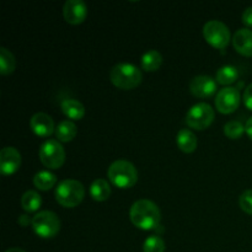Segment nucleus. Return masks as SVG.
<instances>
[{"instance_id":"f257e3e1","label":"nucleus","mask_w":252,"mask_h":252,"mask_svg":"<svg viewBox=\"0 0 252 252\" xmlns=\"http://www.w3.org/2000/svg\"><path fill=\"white\" fill-rule=\"evenodd\" d=\"M130 221L142 230H152L160 223L161 213L157 204L150 199H138L129 209Z\"/></svg>"},{"instance_id":"f03ea898","label":"nucleus","mask_w":252,"mask_h":252,"mask_svg":"<svg viewBox=\"0 0 252 252\" xmlns=\"http://www.w3.org/2000/svg\"><path fill=\"white\" fill-rule=\"evenodd\" d=\"M110 79L113 85L122 90H132L142 83L143 74L132 63H118L111 69Z\"/></svg>"},{"instance_id":"7ed1b4c3","label":"nucleus","mask_w":252,"mask_h":252,"mask_svg":"<svg viewBox=\"0 0 252 252\" xmlns=\"http://www.w3.org/2000/svg\"><path fill=\"white\" fill-rule=\"evenodd\" d=\"M85 197V189L78 180L66 179L59 182L56 189V199L65 208L79 206Z\"/></svg>"},{"instance_id":"20e7f679","label":"nucleus","mask_w":252,"mask_h":252,"mask_svg":"<svg viewBox=\"0 0 252 252\" xmlns=\"http://www.w3.org/2000/svg\"><path fill=\"white\" fill-rule=\"evenodd\" d=\"M107 176L112 185L120 189H129L138 180V172L134 165L127 160H116L110 165Z\"/></svg>"},{"instance_id":"39448f33","label":"nucleus","mask_w":252,"mask_h":252,"mask_svg":"<svg viewBox=\"0 0 252 252\" xmlns=\"http://www.w3.org/2000/svg\"><path fill=\"white\" fill-rule=\"evenodd\" d=\"M31 225L37 235L43 239H51L58 234L61 220L54 212L42 211L32 218Z\"/></svg>"},{"instance_id":"423d86ee","label":"nucleus","mask_w":252,"mask_h":252,"mask_svg":"<svg viewBox=\"0 0 252 252\" xmlns=\"http://www.w3.org/2000/svg\"><path fill=\"white\" fill-rule=\"evenodd\" d=\"M39 160L48 169H59L65 161V150L56 139H47L39 147Z\"/></svg>"},{"instance_id":"0eeeda50","label":"nucleus","mask_w":252,"mask_h":252,"mask_svg":"<svg viewBox=\"0 0 252 252\" xmlns=\"http://www.w3.org/2000/svg\"><path fill=\"white\" fill-rule=\"evenodd\" d=\"M204 39L214 48L223 49L230 41V31L224 22L219 20H209L203 26Z\"/></svg>"},{"instance_id":"6e6552de","label":"nucleus","mask_w":252,"mask_h":252,"mask_svg":"<svg viewBox=\"0 0 252 252\" xmlns=\"http://www.w3.org/2000/svg\"><path fill=\"white\" fill-rule=\"evenodd\" d=\"M214 121V110L206 102H198L192 106L186 115V123L194 129H206Z\"/></svg>"},{"instance_id":"1a4fd4ad","label":"nucleus","mask_w":252,"mask_h":252,"mask_svg":"<svg viewBox=\"0 0 252 252\" xmlns=\"http://www.w3.org/2000/svg\"><path fill=\"white\" fill-rule=\"evenodd\" d=\"M240 91L238 88L233 86H225L220 89L217 94L216 97V107L219 112L221 113H233L234 111L238 110L240 105Z\"/></svg>"},{"instance_id":"9d476101","label":"nucleus","mask_w":252,"mask_h":252,"mask_svg":"<svg viewBox=\"0 0 252 252\" xmlns=\"http://www.w3.org/2000/svg\"><path fill=\"white\" fill-rule=\"evenodd\" d=\"M189 91L196 97H211L217 91V81L209 75H197L189 83Z\"/></svg>"},{"instance_id":"9b49d317","label":"nucleus","mask_w":252,"mask_h":252,"mask_svg":"<svg viewBox=\"0 0 252 252\" xmlns=\"http://www.w3.org/2000/svg\"><path fill=\"white\" fill-rule=\"evenodd\" d=\"M88 6L83 0H66L63 6V16L66 22L79 25L86 19Z\"/></svg>"},{"instance_id":"f8f14e48","label":"nucleus","mask_w":252,"mask_h":252,"mask_svg":"<svg viewBox=\"0 0 252 252\" xmlns=\"http://www.w3.org/2000/svg\"><path fill=\"white\" fill-rule=\"evenodd\" d=\"M21 165V154L14 147H5L0 152V170L4 175H11Z\"/></svg>"},{"instance_id":"ddd939ff","label":"nucleus","mask_w":252,"mask_h":252,"mask_svg":"<svg viewBox=\"0 0 252 252\" xmlns=\"http://www.w3.org/2000/svg\"><path fill=\"white\" fill-rule=\"evenodd\" d=\"M30 127L38 137H49L56 130L52 117L44 112L34 113L30 121Z\"/></svg>"},{"instance_id":"4468645a","label":"nucleus","mask_w":252,"mask_h":252,"mask_svg":"<svg viewBox=\"0 0 252 252\" xmlns=\"http://www.w3.org/2000/svg\"><path fill=\"white\" fill-rule=\"evenodd\" d=\"M233 46L241 56L252 57V30H238L233 36Z\"/></svg>"},{"instance_id":"2eb2a0df","label":"nucleus","mask_w":252,"mask_h":252,"mask_svg":"<svg viewBox=\"0 0 252 252\" xmlns=\"http://www.w3.org/2000/svg\"><path fill=\"white\" fill-rule=\"evenodd\" d=\"M61 108L66 117L74 121L81 120L85 115L84 105L80 101L75 100V98H65V100H63L61 103Z\"/></svg>"},{"instance_id":"dca6fc26","label":"nucleus","mask_w":252,"mask_h":252,"mask_svg":"<svg viewBox=\"0 0 252 252\" xmlns=\"http://www.w3.org/2000/svg\"><path fill=\"white\" fill-rule=\"evenodd\" d=\"M176 143L177 147L182 150L184 153H192L196 150L197 144V138L192 130L187 129V128H182L179 130L176 135Z\"/></svg>"},{"instance_id":"f3484780","label":"nucleus","mask_w":252,"mask_h":252,"mask_svg":"<svg viewBox=\"0 0 252 252\" xmlns=\"http://www.w3.org/2000/svg\"><path fill=\"white\" fill-rule=\"evenodd\" d=\"M76 133H78L76 125L70 120L62 121L56 127V137L58 138L59 142H71L75 138Z\"/></svg>"},{"instance_id":"a211bd4d","label":"nucleus","mask_w":252,"mask_h":252,"mask_svg":"<svg viewBox=\"0 0 252 252\" xmlns=\"http://www.w3.org/2000/svg\"><path fill=\"white\" fill-rule=\"evenodd\" d=\"M90 194L93 199L97 202H103L111 196V187L106 180L96 179L94 180L90 186Z\"/></svg>"},{"instance_id":"6ab92c4d","label":"nucleus","mask_w":252,"mask_h":252,"mask_svg":"<svg viewBox=\"0 0 252 252\" xmlns=\"http://www.w3.org/2000/svg\"><path fill=\"white\" fill-rule=\"evenodd\" d=\"M140 63H142V68L144 70L155 71L161 66L162 56L160 52L155 51V49H150V51H147L143 54Z\"/></svg>"},{"instance_id":"aec40b11","label":"nucleus","mask_w":252,"mask_h":252,"mask_svg":"<svg viewBox=\"0 0 252 252\" xmlns=\"http://www.w3.org/2000/svg\"><path fill=\"white\" fill-rule=\"evenodd\" d=\"M57 184V176L48 170L38 171L33 176V185L41 191H48Z\"/></svg>"},{"instance_id":"412c9836","label":"nucleus","mask_w":252,"mask_h":252,"mask_svg":"<svg viewBox=\"0 0 252 252\" xmlns=\"http://www.w3.org/2000/svg\"><path fill=\"white\" fill-rule=\"evenodd\" d=\"M42 204V198L38 194V192L30 189L26 191L21 197V207L24 211L32 213V212L38 211Z\"/></svg>"},{"instance_id":"4be33fe9","label":"nucleus","mask_w":252,"mask_h":252,"mask_svg":"<svg viewBox=\"0 0 252 252\" xmlns=\"http://www.w3.org/2000/svg\"><path fill=\"white\" fill-rule=\"evenodd\" d=\"M239 71L238 69L234 65H223L217 70L216 79L217 83L221 84V85H229V84H233L234 81L238 80Z\"/></svg>"},{"instance_id":"5701e85b","label":"nucleus","mask_w":252,"mask_h":252,"mask_svg":"<svg viewBox=\"0 0 252 252\" xmlns=\"http://www.w3.org/2000/svg\"><path fill=\"white\" fill-rule=\"evenodd\" d=\"M15 66H16V61H15L14 54L5 47H1L0 48V73L2 75L11 74L15 70Z\"/></svg>"},{"instance_id":"b1692460","label":"nucleus","mask_w":252,"mask_h":252,"mask_svg":"<svg viewBox=\"0 0 252 252\" xmlns=\"http://www.w3.org/2000/svg\"><path fill=\"white\" fill-rule=\"evenodd\" d=\"M244 132H245V126L240 121H229L224 126V134L230 139H239L244 134Z\"/></svg>"},{"instance_id":"393cba45","label":"nucleus","mask_w":252,"mask_h":252,"mask_svg":"<svg viewBox=\"0 0 252 252\" xmlns=\"http://www.w3.org/2000/svg\"><path fill=\"white\" fill-rule=\"evenodd\" d=\"M143 251L144 252H164L165 241L159 235H152L145 239L143 244Z\"/></svg>"},{"instance_id":"a878e982","label":"nucleus","mask_w":252,"mask_h":252,"mask_svg":"<svg viewBox=\"0 0 252 252\" xmlns=\"http://www.w3.org/2000/svg\"><path fill=\"white\" fill-rule=\"evenodd\" d=\"M239 204L245 213L252 216V189H246L241 193V196L239 197Z\"/></svg>"},{"instance_id":"bb28decb","label":"nucleus","mask_w":252,"mask_h":252,"mask_svg":"<svg viewBox=\"0 0 252 252\" xmlns=\"http://www.w3.org/2000/svg\"><path fill=\"white\" fill-rule=\"evenodd\" d=\"M243 100L246 107L252 111V83L245 88V91H244V95H243Z\"/></svg>"},{"instance_id":"cd10ccee","label":"nucleus","mask_w":252,"mask_h":252,"mask_svg":"<svg viewBox=\"0 0 252 252\" xmlns=\"http://www.w3.org/2000/svg\"><path fill=\"white\" fill-rule=\"evenodd\" d=\"M243 22L246 26L252 27V6L246 7L243 12Z\"/></svg>"},{"instance_id":"c85d7f7f","label":"nucleus","mask_w":252,"mask_h":252,"mask_svg":"<svg viewBox=\"0 0 252 252\" xmlns=\"http://www.w3.org/2000/svg\"><path fill=\"white\" fill-rule=\"evenodd\" d=\"M245 130H246V133H248L249 138H250V139L252 140V117L249 118L248 122H246Z\"/></svg>"},{"instance_id":"c756f323","label":"nucleus","mask_w":252,"mask_h":252,"mask_svg":"<svg viewBox=\"0 0 252 252\" xmlns=\"http://www.w3.org/2000/svg\"><path fill=\"white\" fill-rule=\"evenodd\" d=\"M19 223L21 224L22 226H26L27 223H30V219L27 218V216H20L19 218Z\"/></svg>"},{"instance_id":"7c9ffc66","label":"nucleus","mask_w":252,"mask_h":252,"mask_svg":"<svg viewBox=\"0 0 252 252\" xmlns=\"http://www.w3.org/2000/svg\"><path fill=\"white\" fill-rule=\"evenodd\" d=\"M5 252H25V251L21 250V249H19V248H11V249H7Z\"/></svg>"}]
</instances>
